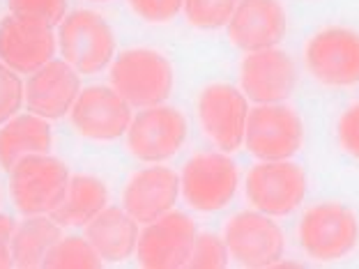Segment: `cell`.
Instances as JSON below:
<instances>
[{"label":"cell","instance_id":"obj_3","mask_svg":"<svg viewBox=\"0 0 359 269\" xmlns=\"http://www.w3.org/2000/svg\"><path fill=\"white\" fill-rule=\"evenodd\" d=\"M69 168L51 154H30L10 170V193L23 216L51 214L69 186Z\"/></svg>","mask_w":359,"mask_h":269},{"label":"cell","instance_id":"obj_30","mask_svg":"<svg viewBox=\"0 0 359 269\" xmlns=\"http://www.w3.org/2000/svg\"><path fill=\"white\" fill-rule=\"evenodd\" d=\"M16 230V221L12 216L0 214V269L14 267L12 260V237Z\"/></svg>","mask_w":359,"mask_h":269},{"label":"cell","instance_id":"obj_10","mask_svg":"<svg viewBox=\"0 0 359 269\" xmlns=\"http://www.w3.org/2000/svg\"><path fill=\"white\" fill-rule=\"evenodd\" d=\"M198 237V228L182 212L170 209L157 221L145 223L138 235L136 260L148 269H180L187 267Z\"/></svg>","mask_w":359,"mask_h":269},{"label":"cell","instance_id":"obj_24","mask_svg":"<svg viewBox=\"0 0 359 269\" xmlns=\"http://www.w3.org/2000/svg\"><path fill=\"white\" fill-rule=\"evenodd\" d=\"M240 0H184V14L191 26L203 30L226 28Z\"/></svg>","mask_w":359,"mask_h":269},{"label":"cell","instance_id":"obj_17","mask_svg":"<svg viewBox=\"0 0 359 269\" xmlns=\"http://www.w3.org/2000/svg\"><path fill=\"white\" fill-rule=\"evenodd\" d=\"M226 30L235 46L254 53L279 44L288 30V19L279 0H240Z\"/></svg>","mask_w":359,"mask_h":269},{"label":"cell","instance_id":"obj_27","mask_svg":"<svg viewBox=\"0 0 359 269\" xmlns=\"http://www.w3.org/2000/svg\"><path fill=\"white\" fill-rule=\"evenodd\" d=\"M23 81L21 76L0 62V125L14 118L23 109Z\"/></svg>","mask_w":359,"mask_h":269},{"label":"cell","instance_id":"obj_8","mask_svg":"<svg viewBox=\"0 0 359 269\" xmlns=\"http://www.w3.org/2000/svg\"><path fill=\"white\" fill-rule=\"evenodd\" d=\"M224 240L235 263L251 269L274 267L285 251V237L279 223L258 209L235 214L226 226Z\"/></svg>","mask_w":359,"mask_h":269},{"label":"cell","instance_id":"obj_5","mask_svg":"<svg viewBox=\"0 0 359 269\" xmlns=\"http://www.w3.org/2000/svg\"><path fill=\"white\" fill-rule=\"evenodd\" d=\"M304 143V122L285 104H258L249 111L244 145L260 161H283Z\"/></svg>","mask_w":359,"mask_h":269},{"label":"cell","instance_id":"obj_20","mask_svg":"<svg viewBox=\"0 0 359 269\" xmlns=\"http://www.w3.org/2000/svg\"><path fill=\"white\" fill-rule=\"evenodd\" d=\"M53 132L46 118L35 113H16L5 125H0V168L5 173L30 154H46L51 150Z\"/></svg>","mask_w":359,"mask_h":269},{"label":"cell","instance_id":"obj_16","mask_svg":"<svg viewBox=\"0 0 359 269\" xmlns=\"http://www.w3.org/2000/svg\"><path fill=\"white\" fill-rule=\"evenodd\" d=\"M240 85L256 104H283L297 85L295 60L281 48L247 53L240 67Z\"/></svg>","mask_w":359,"mask_h":269},{"label":"cell","instance_id":"obj_11","mask_svg":"<svg viewBox=\"0 0 359 269\" xmlns=\"http://www.w3.org/2000/svg\"><path fill=\"white\" fill-rule=\"evenodd\" d=\"M249 111L247 95L228 83L208 85L198 97V118L203 132L226 154L240 150L244 145Z\"/></svg>","mask_w":359,"mask_h":269},{"label":"cell","instance_id":"obj_15","mask_svg":"<svg viewBox=\"0 0 359 269\" xmlns=\"http://www.w3.org/2000/svg\"><path fill=\"white\" fill-rule=\"evenodd\" d=\"M81 74L69 62L51 60L37 71H32L23 83V106L39 118L60 120L69 116L72 106L81 95Z\"/></svg>","mask_w":359,"mask_h":269},{"label":"cell","instance_id":"obj_9","mask_svg":"<svg viewBox=\"0 0 359 269\" xmlns=\"http://www.w3.org/2000/svg\"><path fill=\"white\" fill-rule=\"evenodd\" d=\"M306 195V173L302 166L283 161H260L247 175V198L254 209L269 216L295 212Z\"/></svg>","mask_w":359,"mask_h":269},{"label":"cell","instance_id":"obj_22","mask_svg":"<svg viewBox=\"0 0 359 269\" xmlns=\"http://www.w3.org/2000/svg\"><path fill=\"white\" fill-rule=\"evenodd\" d=\"M62 237V226L51 214L26 216L16 223L12 237V260L19 269H37L44 265L46 254Z\"/></svg>","mask_w":359,"mask_h":269},{"label":"cell","instance_id":"obj_6","mask_svg":"<svg viewBox=\"0 0 359 269\" xmlns=\"http://www.w3.org/2000/svg\"><path fill=\"white\" fill-rule=\"evenodd\" d=\"M125 136L129 152L138 161L161 164L182 150L187 141V118L173 106H150L132 118Z\"/></svg>","mask_w":359,"mask_h":269},{"label":"cell","instance_id":"obj_7","mask_svg":"<svg viewBox=\"0 0 359 269\" xmlns=\"http://www.w3.org/2000/svg\"><path fill=\"white\" fill-rule=\"evenodd\" d=\"M240 173L226 152L196 154L182 168L180 186L184 200L198 212H217L226 207L238 191Z\"/></svg>","mask_w":359,"mask_h":269},{"label":"cell","instance_id":"obj_26","mask_svg":"<svg viewBox=\"0 0 359 269\" xmlns=\"http://www.w3.org/2000/svg\"><path fill=\"white\" fill-rule=\"evenodd\" d=\"M228 258H231V254H228V247H226L224 237L212 235V233H198L187 267H194V269H222V267L228 265Z\"/></svg>","mask_w":359,"mask_h":269},{"label":"cell","instance_id":"obj_28","mask_svg":"<svg viewBox=\"0 0 359 269\" xmlns=\"http://www.w3.org/2000/svg\"><path fill=\"white\" fill-rule=\"evenodd\" d=\"M129 5L148 23H166L184 10V0H129Z\"/></svg>","mask_w":359,"mask_h":269},{"label":"cell","instance_id":"obj_25","mask_svg":"<svg viewBox=\"0 0 359 269\" xmlns=\"http://www.w3.org/2000/svg\"><path fill=\"white\" fill-rule=\"evenodd\" d=\"M10 14L58 28L67 16V0H7Z\"/></svg>","mask_w":359,"mask_h":269},{"label":"cell","instance_id":"obj_23","mask_svg":"<svg viewBox=\"0 0 359 269\" xmlns=\"http://www.w3.org/2000/svg\"><path fill=\"white\" fill-rule=\"evenodd\" d=\"M104 260L95 251L88 237H60L44 258V269H97Z\"/></svg>","mask_w":359,"mask_h":269},{"label":"cell","instance_id":"obj_13","mask_svg":"<svg viewBox=\"0 0 359 269\" xmlns=\"http://www.w3.org/2000/svg\"><path fill=\"white\" fill-rule=\"evenodd\" d=\"M134 106L111 85L83 88L69 111L72 125L90 141H118L132 125Z\"/></svg>","mask_w":359,"mask_h":269},{"label":"cell","instance_id":"obj_2","mask_svg":"<svg viewBox=\"0 0 359 269\" xmlns=\"http://www.w3.org/2000/svg\"><path fill=\"white\" fill-rule=\"evenodd\" d=\"M58 51L79 74H100L116 60V35L102 14L76 10L58 26Z\"/></svg>","mask_w":359,"mask_h":269},{"label":"cell","instance_id":"obj_21","mask_svg":"<svg viewBox=\"0 0 359 269\" xmlns=\"http://www.w3.org/2000/svg\"><path fill=\"white\" fill-rule=\"evenodd\" d=\"M109 205V189L95 175H72L58 207L51 212V219L62 228H86L100 212Z\"/></svg>","mask_w":359,"mask_h":269},{"label":"cell","instance_id":"obj_31","mask_svg":"<svg viewBox=\"0 0 359 269\" xmlns=\"http://www.w3.org/2000/svg\"><path fill=\"white\" fill-rule=\"evenodd\" d=\"M95 3H106V0H95Z\"/></svg>","mask_w":359,"mask_h":269},{"label":"cell","instance_id":"obj_1","mask_svg":"<svg viewBox=\"0 0 359 269\" xmlns=\"http://www.w3.org/2000/svg\"><path fill=\"white\" fill-rule=\"evenodd\" d=\"M111 88L134 109L166 104L173 92V64L154 48H127L111 62Z\"/></svg>","mask_w":359,"mask_h":269},{"label":"cell","instance_id":"obj_19","mask_svg":"<svg viewBox=\"0 0 359 269\" xmlns=\"http://www.w3.org/2000/svg\"><path fill=\"white\" fill-rule=\"evenodd\" d=\"M138 223L125 207L106 205L86 226V237L104 263H122L132 258L138 247Z\"/></svg>","mask_w":359,"mask_h":269},{"label":"cell","instance_id":"obj_29","mask_svg":"<svg viewBox=\"0 0 359 269\" xmlns=\"http://www.w3.org/2000/svg\"><path fill=\"white\" fill-rule=\"evenodd\" d=\"M339 141L348 154L359 159V104L350 106L339 120Z\"/></svg>","mask_w":359,"mask_h":269},{"label":"cell","instance_id":"obj_4","mask_svg":"<svg viewBox=\"0 0 359 269\" xmlns=\"http://www.w3.org/2000/svg\"><path fill=\"white\" fill-rule=\"evenodd\" d=\"M359 223L355 212L341 202H320L304 212L299 221V244L313 260L330 263L357 247Z\"/></svg>","mask_w":359,"mask_h":269},{"label":"cell","instance_id":"obj_14","mask_svg":"<svg viewBox=\"0 0 359 269\" xmlns=\"http://www.w3.org/2000/svg\"><path fill=\"white\" fill-rule=\"evenodd\" d=\"M58 51V35L44 23L7 14L0 21V62L16 74H32Z\"/></svg>","mask_w":359,"mask_h":269},{"label":"cell","instance_id":"obj_12","mask_svg":"<svg viewBox=\"0 0 359 269\" xmlns=\"http://www.w3.org/2000/svg\"><path fill=\"white\" fill-rule=\"evenodd\" d=\"M306 67L323 85L359 83V32L353 28H325L306 44Z\"/></svg>","mask_w":359,"mask_h":269},{"label":"cell","instance_id":"obj_18","mask_svg":"<svg viewBox=\"0 0 359 269\" xmlns=\"http://www.w3.org/2000/svg\"><path fill=\"white\" fill-rule=\"evenodd\" d=\"M180 175L166 166H148L132 175L122 191V207L141 226L168 214L180 198Z\"/></svg>","mask_w":359,"mask_h":269}]
</instances>
